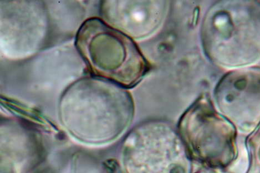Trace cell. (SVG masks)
I'll use <instances>...</instances> for the list:
<instances>
[{
	"mask_svg": "<svg viewBox=\"0 0 260 173\" xmlns=\"http://www.w3.org/2000/svg\"><path fill=\"white\" fill-rule=\"evenodd\" d=\"M217 107L237 129L247 132L260 123V73L229 74L215 88Z\"/></svg>",
	"mask_w": 260,
	"mask_h": 173,
	"instance_id": "obj_3",
	"label": "cell"
},
{
	"mask_svg": "<svg viewBox=\"0 0 260 173\" xmlns=\"http://www.w3.org/2000/svg\"><path fill=\"white\" fill-rule=\"evenodd\" d=\"M245 145L249 158L245 173H260V123L247 136Z\"/></svg>",
	"mask_w": 260,
	"mask_h": 173,
	"instance_id": "obj_5",
	"label": "cell"
},
{
	"mask_svg": "<svg viewBox=\"0 0 260 173\" xmlns=\"http://www.w3.org/2000/svg\"><path fill=\"white\" fill-rule=\"evenodd\" d=\"M169 4L167 1L107 2L103 11L114 28L132 40H142L160 27Z\"/></svg>",
	"mask_w": 260,
	"mask_h": 173,
	"instance_id": "obj_4",
	"label": "cell"
},
{
	"mask_svg": "<svg viewBox=\"0 0 260 173\" xmlns=\"http://www.w3.org/2000/svg\"><path fill=\"white\" fill-rule=\"evenodd\" d=\"M194 156L212 168L224 169L238 157V129L203 95L189 107L179 123Z\"/></svg>",
	"mask_w": 260,
	"mask_h": 173,
	"instance_id": "obj_2",
	"label": "cell"
},
{
	"mask_svg": "<svg viewBox=\"0 0 260 173\" xmlns=\"http://www.w3.org/2000/svg\"><path fill=\"white\" fill-rule=\"evenodd\" d=\"M77 43L94 73L121 87L136 86L149 70L134 40L100 20L84 23Z\"/></svg>",
	"mask_w": 260,
	"mask_h": 173,
	"instance_id": "obj_1",
	"label": "cell"
}]
</instances>
